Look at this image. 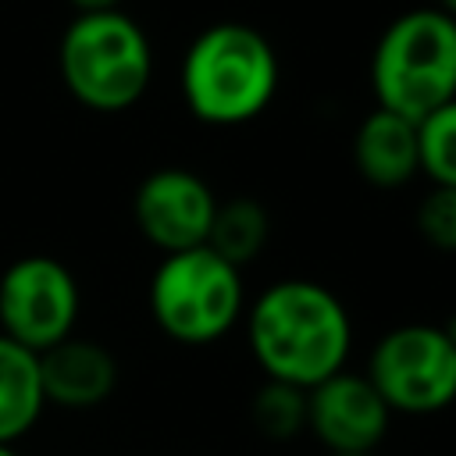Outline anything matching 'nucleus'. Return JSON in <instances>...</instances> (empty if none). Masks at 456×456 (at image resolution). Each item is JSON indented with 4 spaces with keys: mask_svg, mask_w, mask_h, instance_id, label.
<instances>
[{
    "mask_svg": "<svg viewBox=\"0 0 456 456\" xmlns=\"http://www.w3.org/2000/svg\"><path fill=\"white\" fill-rule=\"evenodd\" d=\"M246 338L253 360L271 381L314 388L346 367L353 321L328 285L285 278L267 285L246 310Z\"/></svg>",
    "mask_w": 456,
    "mask_h": 456,
    "instance_id": "f257e3e1",
    "label": "nucleus"
},
{
    "mask_svg": "<svg viewBox=\"0 0 456 456\" xmlns=\"http://www.w3.org/2000/svg\"><path fill=\"white\" fill-rule=\"evenodd\" d=\"M278 93V57L264 32L242 21L203 28L182 57V100L207 125H246Z\"/></svg>",
    "mask_w": 456,
    "mask_h": 456,
    "instance_id": "f03ea898",
    "label": "nucleus"
},
{
    "mask_svg": "<svg viewBox=\"0 0 456 456\" xmlns=\"http://www.w3.org/2000/svg\"><path fill=\"white\" fill-rule=\"evenodd\" d=\"M370 89L378 107L410 121L456 100V18L438 7L399 14L374 46Z\"/></svg>",
    "mask_w": 456,
    "mask_h": 456,
    "instance_id": "7ed1b4c3",
    "label": "nucleus"
},
{
    "mask_svg": "<svg viewBox=\"0 0 456 456\" xmlns=\"http://www.w3.org/2000/svg\"><path fill=\"white\" fill-rule=\"evenodd\" d=\"M57 68L64 89L82 107L118 114L142 100L153 75V50L125 11H93L64 28Z\"/></svg>",
    "mask_w": 456,
    "mask_h": 456,
    "instance_id": "20e7f679",
    "label": "nucleus"
},
{
    "mask_svg": "<svg viewBox=\"0 0 456 456\" xmlns=\"http://www.w3.org/2000/svg\"><path fill=\"white\" fill-rule=\"evenodd\" d=\"M246 310L242 271L210 246L164 253L150 278V314L182 346H207L228 335Z\"/></svg>",
    "mask_w": 456,
    "mask_h": 456,
    "instance_id": "39448f33",
    "label": "nucleus"
},
{
    "mask_svg": "<svg viewBox=\"0 0 456 456\" xmlns=\"http://www.w3.org/2000/svg\"><path fill=\"white\" fill-rule=\"evenodd\" d=\"M367 378L392 413H438L456 399V346L438 324H399L378 338Z\"/></svg>",
    "mask_w": 456,
    "mask_h": 456,
    "instance_id": "423d86ee",
    "label": "nucleus"
},
{
    "mask_svg": "<svg viewBox=\"0 0 456 456\" xmlns=\"http://www.w3.org/2000/svg\"><path fill=\"white\" fill-rule=\"evenodd\" d=\"M78 306V281L57 256H21L0 274V331L32 353L75 335Z\"/></svg>",
    "mask_w": 456,
    "mask_h": 456,
    "instance_id": "0eeeda50",
    "label": "nucleus"
},
{
    "mask_svg": "<svg viewBox=\"0 0 456 456\" xmlns=\"http://www.w3.org/2000/svg\"><path fill=\"white\" fill-rule=\"evenodd\" d=\"M217 210L214 189L185 167H160L146 175L132 200L135 228L160 253H178L207 242Z\"/></svg>",
    "mask_w": 456,
    "mask_h": 456,
    "instance_id": "6e6552de",
    "label": "nucleus"
},
{
    "mask_svg": "<svg viewBox=\"0 0 456 456\" xmlns=\"http://www.w3.org/2000/svg\"><path fill=\"white\" fill-rule=\"evenodd\" d=\"M388 420L392 410L367 374L342 367L306 388V428L328 452H374Z\"/></svg>",
    "mask_w": 456,
    "mask_h": 456,
    "instance_id": "1a4fd4ad",
    "label": "nucleus"
},
{
    "mask_svg": "<svg viewBox=\"0 0 456 456\" xmlns=\"http://www.w3.org/2000/svg\"><path fill=\"white\" fill-rule=\"evenodd\" d=\"M36 356H39V385L46 406L93 410L107 403L110 392L118 388V360L107 346L93 338L68 335Z\"/></svg>",
    "mask_w": 456,
    "mask_h": 456,
    "instance_id": "9d476101",
    "label": "nucleus"
},
{
    "mask_svg": "<svg viewBox=\"0 0 456 456\" xmlns=\"http://www.w3.org/2000/svg\"><path fill=\"white\" fill-rule=\"evenodd\" d=\"M353 164L363 182L378 189H399L420 175L417 157V121L374 107L353 135Z\"/></svg>",
    "mask_w": 456,
    "mask_h": 456,
    "instance_id": "9b49d317",
    "label": "nucleus"
},
{
    "mask_svg": "<svg viewBox=\"0 0 456 456\" xmlns=\"http://www.w3.org/2000/svg\"><path fill=\"white\" fill-rule=\"evenodd\" d=\"M46 399L39 385V356L0 331V445H14L36 428Z\"/></svg>",
    "mask_w": 456,
    "mask_h": 456,
    "instance_id": "f8f14e48",
    "label": "nucleus"
},
{
    "mask_svg": "<svg viewBox=\"0 0 456 456\" xmlns=\"http://www.w3.org/2000/svg\"><path fill=\"white\" fill-rule=\"evenodd\" d=\"M267 235H271V217L264 210V203L249 200V196H235V200H217V210H214V221H210V232H207V242L217 256H224L228 264H235L239 271L260 256V249L267 246Z\"/></svg>",
    "mask_w": 456,
    "mask_h": 456,
    "instance_id": "ddd939ff",
    "label": "nucleus"
},
{
    "mask_svg": "<svg viewBox=\"0 0 456 456\" xmlns=\"http://www.w3.org/2000/svg\"><path fill=\"white\" fill-rule=\"evenodd\" d=\"M417 157L431 185H456V100L417 121Z\"/></svg>",
    "mask_w": 456,
    "mask_h": 456,
    "instance_id": "4468645a",
    "label": "nucleus"
},
{
    "mask_svg": "<svg viewBox=\"0 0 456 456\" xmlns=\"http://www.w3.org/2000/svg\"><path fill=\"white\" fill-rule=\"evenodd\" d=\"M253 424L267 438H296L306 428V388L267 378L253 395Z\"/></svg>",
    "mask_w": 456,
    "mask_h": 456,
    "instance_id": "2eb2a0df",
    "label": "nucleus"
},
{
    "mask_svg": "<svg viewBox=\"0 0 456 456\" xmlns=\"http://www.w3.org/2000/svg\"><path fill=\"white\" fill-rule=\"evenodd\" d=\"M417 228L435 249L456 253V185H431L417 207Z\"/></svg>",
    "mask_w": 456,
    "mask_h": 456,
    "instance_id": "dca6fc26",
    "label": "nucleus"
},
{
    "mask_svg": "<svg viewBox=\"0 0 456 456\" xmlns=\"http://www.w3.org/2000/svg\"><path fill=\"white\" fill-rule=\"evenodd\" d=\"M78 7V14H93V11H121V0H71Z\"/></svg>",
    "mask_w": 456,
    "mask_h": 456,
    "instance_id": "f3484780",
    "label": "nucleus"
},
{
    "mask_svg": "<svg viewBox=\"0 0 456 456\" xmlns=\"http://www.w3.org/2000/svg\"><path fill=\"white\" fill-rule=\"evenodd\" d=\"M438 328H442V331H445V338L456 346V314H449V317H445V324H438Z\"/></svg>",
    "mask_w": 456,
    "mask_h": 456,
    "instance_id": "a211bd4d",
    "label": "nucleus"
},
{
    "mask_svg": "<svg viewBox=\"0 0 456 456\" xmlns=\"http://www.w3.org/2000/svg\"><path fill=\"white\" fill-rule=\"evenodd\" d=\"M435 7H438V11H445V14H452V18H456V0H438V4H435Z\"/></svg>",
    "mask_w": 456,
    "mask_h": 456,
    "instance_id": "6ab92c4d",
    "label": "nucleus"
},
{
    "mask_svg": "<svg viewBox=\"0 0 456 456\" xmlns=\"http://www.w3.org/2000/svg\"><path fill=\"white\" fill-rule=\"evenodd\" d=\"M0 456H21L14 445H0Z\"/></svg>",
    "mask_w": 456,
    "mask_h": 456,
    "instance_id": "aec40b11",
    "label": "nucleus"
},
{
    "mask_svg": "<svg viewBox=\"0 0 456 456\" xmlns=\"http://www.w3.org/2000/svg\"><path fill=\"white\" fill-rule=\"evenodd\" d=\"M328 456H374V452H328Z\"/></svg>",
    "mask_w": 456,
    "mask_h": 456,
    "instance_id": "412c9836",
    "label": "nucleus"
}]
</instances>
